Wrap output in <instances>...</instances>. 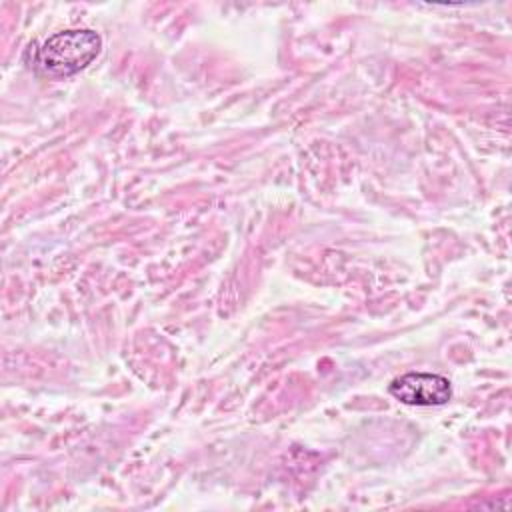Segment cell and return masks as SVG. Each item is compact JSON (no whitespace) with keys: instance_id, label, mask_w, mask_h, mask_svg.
<instances>
[{"instance_id":"obj_1","label":"cell","mask_w":512,"mask_h":512,"mask_svg":"<svg viewBox=\"0 0 512 512\" xmlns=\"http://www.w3.org/2000/svg\"><path fill=\"white\" fill-rule=\"evenodd\" d=\"M102 38L94 30L74 28L56 32L34 50V66L52 78H68L96 60Z\"/></svg>"},{"instance_id":"obj_2","label":"cell","mask_w":512,"mask_h":512,"mask_svg":"<svg viewBox=\"0 0 512 512\" xmlns=\"http://www.w3.org/2000/svg\"><path fill=\"white\" fill-rule=\"evenodd\" d=\"M388 392L408 406H442L452 398V384L434 372H408L394 378Z\"/></svg>"}]
</instances>
